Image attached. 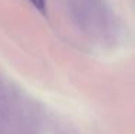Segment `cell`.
Segmentation results:
<instances>
[{
  "instance_id": "6da1fadb",
  "label": "cell",
  "mask_w": 135,
  "mask_h": 134,
  "mask_svg": "<svg viewBox=\"0 0 135 134\" xmlns=\"http://www.w3.org/2000/svg\"><path fill=\"white\" fill-rule=\"evenodd\" d=\"M29 2L36 7L40 13H46V6H47L46 0H29Z\"/></svg>"
}]
</instances>
